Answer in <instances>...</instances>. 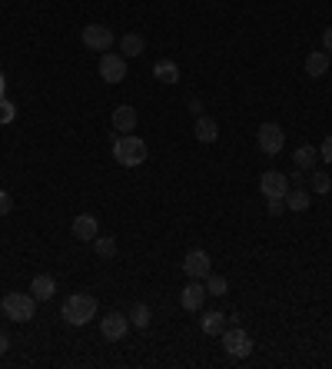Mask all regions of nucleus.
<instances>
[{
  "label": "nucleus",
  "mask_w": 332,
  "mask_h": 369,
  "mask_svg": "<svg viewBox=\"0 0 332 369\" xmlns=\"http://www.w3.org/2000/svg\"><path fill=\"white\" fill-rule=\"evenodd\" d=\"M282 200H286V210H289V213H306V210H309V203H313L309 190H302V186H295V190L289 186V193H286Z\"/></svg>",
  "instance_id": "obj_15"
},
{
  "label": "nucleus",
  "mask_w": 332,
  "mask_h": 369,
  "mask_svg": "<svg viewBox=\"0 0 332 369\" xmlns=\"http://www.w3.org/2000/svg\"><path fill=\"white\" fill-rule=\"evenodd\" d=\"M226 290H229L226 277H220V273H209V277H206V293L209 296H226Z\"/></svg>",
  "instance_id": "obj_24"
},
{
  "label": "nucleus",
  "mask_w": 332,
  "mask_h": 369,
  "mask_svg": "<svg viewBox=\"0 0 332 369\" xmlns=\"http://www.w3.org/2000/svg\"><path fill=\"white\" fill-rule=\"evenodd\" d=\"M7 346H10V339H7V332L0 330V356H3V352H7Z\"/></svg>",
  "instance_id": "obj_31"
},
{
  "label": "nucleus",
  "mask_w": 332,
  "mask_h": 369,
  "mask_svg": "<svg viewBox=\"0 0 332 369\" xmlns=\"http://www.w3.org/2000/svg\"><path fill=\"white\" fill-rule=\"evenodd\" d=\"M153 77L163 80V83H180V67L173 60H156L153 63Z\"/></svg>",
  "instance_id": "obj_17"
},
{
  "label": "nucleus",
  "mask_w": 332,
  "mask_h": 369,
  "mask_svg": "<svg viewBox=\"0 0 332 369\" xmlns=\"http://www.w3.org/2000/svg\"><path fill=\"white\" fill-rule=\"evenodd\" d=\"M226 330V316L222 313H203V332L206 336H222Z\"/></svg>",
  "instance_id": "obj_22"
},
{
  "label": "nucleus",
  "mask_w": 332,
  "mask_h": 369,
  "mask_svg": "<svg viewBox=\"0 0 332 369\" xmlns=\"http://www.w3.org/2000/svg\"><path fill=\"white\" fill-rule=\"evenodd\" d=\"M222 350L229 352V356H236V359H246V356L253 352V339H249V332L240 330V326L222 330Z\"/></svg>",
  "instance_id": "obj_5"
},
{
  "label": "nucleus",
  "mask_w": 332,
  "mask_h": 369,
  "mask_svg": "<svg viewBox=\"0 0 332 369\" xmlns=\"http://www.w3.org/2000/svg\"><path fill=\"white\" fill-rule=\"evenodd\" d=\"M30 293H34V299H37V303H47V299H54V293H56L54 277H47V273L34 277V283H30Z\"/></svg>",
  "instance_id": "obj_16"
},
{
  "label": "nucleus",
  "mask_w": 332,
  "mask_h": 369,
  "mask_svg": "<svg viewBox=\"0 0 332 369\" xmlns=\"http://www.w3.org/2000/svg\"><path fill=\"white\" fill-rule=\"evenodd\" d=\"M200 110H203V103H200V100H189V113H196V117H200Z\"/></svg>",
  "instance_id": "obj_32"
},
{
  "label": "nucleus",
  "mask_w": 332,
  "mask_h": 369,
  "mask_svg": "<svg viewBox=\"0 0 332 369\" xmlns=\"http://www.w3.org/2000/svg\"><path fill=\"white\" fill-rule=\"evenodd\" d=\"M100 237V223H96V217H90V213H80L74 220V240H83V243H93Z\"/></svg>",
  "instance_id": "obj_12"
},
{
  "label": "nucleus",
  "mask_w": 332,
  "mask_h": 369,
  "mask_svg": "<svg viewBox=\"0 0 332 369\" xmlns=\"http://www.w3.org/2000/svg\"><path fill=\"white\" fill-rule=\"evenodd\" d=\"M259 193H262L266 200H282V197L289 193V177L279 173V170H266V173L259 177Z\"/></svg>",
  "instance_id": "obj_4"
},
{
  "label": "nucleus",
  "mask_w": 332,
  "mask_h": 369,
  "mask_svg": "<svg viewBox=\"0 0 332 369\" xmlns=\"http://www.w3.org/2000/svg\"><path fill=\"white\" fill-rule=\"evenodd\" d=\"M322 47H326V54H332V27H326V34H322Z\"/></svg>",
  "instance_id": "obj_30"
},
{
  "label": "nucleus",
  "mask_w": 332,
  "mask_h": 369,
  "mask_svg": "<svg viewBox=\"0 0 332 369\" xmlns=\"http://www.w3.org/2000/svg\"><path fill=\"white\" fill-rule=\"evenodd\" d=\"M113 160L120 166L147 163V143H143L140 137H133V133H123V137L113 140Z\"/></svg>",
  "instance_id": "obj_1"
},
{
  "label": "nucleus",
  "mask_w": 332,
  "mask_h": 369,
  "mask_svg": "<svg viewBox=\"0 0 332 369\" xmlns=\"http://www.w3.org/2000/svg\"><path fill=\"white\" fill-rule=\"evenodd\" d=\"M136 123H140V117H136L133 107H116V110H113V130H116V133H133Z\"/></svg>",
  "instance_id": "obj_14"
},
{
  "label": "nucleus",
  "mask_w": 332,
  "mask_h": 369,
  "mask_svg": "<svg viewBox=\"0 0 332 369\" xmlns=\"http://www.w3.org/2000/svg\"><path fill=\"white\" fill-rule=\"evenodd\" d=\"M315 160H319V150H315V147H309V143H302V147L295 150V157H293L295 170H313V166H315Z\"/></svg>",
  "instance_id": "obj_19"
},
{
  "label": "nucleus",
  "mask_w": 332,
  "mask_h": 369,
  "mask_svg": "<svg viewBox=\"0 0 332 369\" xmlns=\"http://www.w3.org/2000/svg\"><path fill=\"white\" fill-rule=\"evenodd\" d=\"M329 70V54L326 50H315V54L306 57V74L309 77H326Z\"/></svg>",
  "instance_id": "obj_18"
},
{
  "label": "nucleus",
  "mask_w": 332,
  "mask_h": 369,
  "mask_svg": "<svg viewBox=\"0 0 332 369\" xmlns=\"http://www.w3.org/2000/svg\"><path fill=\"white\" fill-rule=\"evenodd\" d=\"M100 77H103L107 83H123V80H127V57L103 54L100 57Z\"/></svg>",
  "instance_id": "obj_7"
},
{
  "label": "nucleus",
  "mask_w": 332,
  "mask_h": 369,
  "mask_svg": "<svg viewBox=\"0 0 332 369\" xmlns=\"http://www.w3.org/2000/svg\"><path fill=\"white\" fill-rule=\"evenodd\" d=\"M93 250H96V257L110 259V257H116V240H113V237H96V240H93Z\"/></svg>",
  "instance_id": "obj_23"
},
{
  "label": "nucleus",
  "mask_w": 332,
  "mask_h": 369,
  "mask_svg": "<svg viewBox=\"0 0 332 369\" xmlns=\"http://www.w3.org/2000/svg\"><path fill=\"white\" fill-rule=\"evenodd\" d=\"M266 210L273 217H279V213H286V200H266Z\"/></svg>",
  "instance_id": "obj_28"
},
{
  "label": "nucleus",
  "mask_w": 332,
  "mask_h": 369,
  "mask_svg": "<svg viewBox=\"0 0 332 369\" xmlns=\"http://www.w3.org/2000/svg\"><path fill=\"white\" fill-rule=\"evenodd\" d=\"M183 270L189 279H206L213 273V263H209V253L206 250H189L183 259Z\"/></svg>",
  "instance_id": "obj_9"
},
{
  "label": "nucleus",
  "mask_w": 332,
  "mask_h": 369,
  "mask_svg": "<svg viewBox=\"0 0 332 369\" xmlns=\"http://www.w3.org/2000/svg\"><path fill=\"white\" fill-rule=\"evenodd\" d=\"M193 137H196L200 143H216V140H220V123H216L213 117H200L196 127H193Z\"/></svg>",
  "instance_id": "obj_13"
},
{
  "label": "nucleus",
  "mask_w": 332,
  "mask_h": 369,
  "mask_svg": "<svg viewBox=\"0 0 332 369\" xmlns=\"http://www.w3.org/2000/svg\"><path fill=\"white\" fill-rule=\"evenodd\" d=\"M147 50V40L140 37V34H127V37L120 40V54L123 57H140Z\"/></svg>",
  "instance_id": "obj_20"
},
{
  "label": "nucleus",
  "mask_w": 332,
  "mask_h": 369,
  "mask_svg": "<svg viewBox=\"0 0 332 369\" xmlns=\"http://www.w3.org/2000/svg\"><path fill=\"white\" fill-rule=\"evenodd\" d=\"M256 143L262 153H269V157H276L279 150L286 147V133H282V127L279 123H262V127L256 130Z\"/></svg>",
  "instance_id": "obj_6"
},
{
  "label": "nucleus",
  "mask_w": 332,
  "mask_h": 369,
  "mask_svg": "<svg viewBox=\"0 0 332 369\" xmlns=\"http://www.w3.org/2000/svg\"><path fill=\"white\" fill-rule=\"evenodd\" d=\"M10 210H14V197L7 190H0V217H7Z\"/></svg>",
  "instance_id": "obj_26"
},
{
  "label": "nucleus",
  "mask_w": 332,
  "mask_h": 369,
  "mask_svg": "<svg viewBox=\"0 0 332 369\" xmlns=\"http://www.w3.org/2000/svg\"><path fill=\"white\" fill-rule=\"evenodd\" d=\"M129 323H133L136 330H147L149 323H153V313H149L147 303H136V306L129 310Z\"/></svg>",
  "instance_id": "obj_21"
},
{
  "label": "nucleus",
  "mask_w": 332,
  "mask_h": 369,
  "mask_svg": "<svg viewBox=\"0 0 332 369\" xmlns=\"http://www.w3.org/2000/svg\"><path fill=\"white\" fill-rule=\"evenodd\" d=\"M93 316H96V299H93L90 293L67 296V303H63V319H67L70 326H87Z\"/></svg>",
  "instance_id": "obj_2"
},
{
  "label": "nucleus",
  "mask_w": 332,
  "mask_h": 369,
  "mask_svg": "<svg viewBox=\"0 0 332 369\" xmlns=\"http://www.w3.org/2000/svg\"><path fill=\"white\" fill-rule=\"evenodd\" d=\"M313 190H315V193H329L332 180L326 177V173H313Z\"/></svg>",
  "instance_id": "obj_25"
},
{
  "label": "nucleus",
  "mask_w": 332,
  "mask_h": 369,
  "mask_svg": "<svg viewBox=\"0 0 332 369\" xmlns=\"http://www.w3.org/2000/svg\"><path fill=\"white\" fill-rule=\"evenodd\" d=\"M206 286H200L196 279H189V286H183V293H180V306H183L186 313H200L206 303Z\"/></svg>",
  "instance_id": "obj_10"
},
{
  "label": "nucleus",
  "mask_w": 332,
  "mask_h": 369,
  "mask_svg": "<svg viewBox=\"0 0 332 369\" xmlns=\"http://www.w3.org/2000/svg\"><path fill=\"white\" fill-rule=\"evenodd\" d=\"M129 330V316L123 313H107L100 319V332H103V339H123Z\"/></svg>",
  "instance_id": "obj_11"
},
{
  "label": "nucleus",
  "mask_w": 332,
  "mask_h": 369,
  "mask_svg": "<svg viewBox=\"0 0 332 369\" xmlns=\"http://www.w3.org/2000/svg\"><path fill=\"white\" fill-rule=\"evenodd\" d=\"M10 117H14V107H10V103H7V100H3V103H0V120H3V123H7V120H10Z\"/></svg>",
  "instance_id": "obj_29"
},
{
  "label": "nucleus",
  "mask_w": 332,
  "mask_h": 369,
  "mask_svg": "<svg viewBox=\"0 0 332 369\" xmlns=\"http://www.w3.org/2000/svg\"><path fill=\"white\" fill-rule=\"evenodd\" d=\"M83 43L96 54H107L113 47V30L103 27V23H90V27H83Z\"/></svg>",
  "instance_id": "obj_8"
},
{
  "label": "nucleus",
  "mask_w": 332,
  "mask_h": 369,
  "mask_svg": "<svg viewBox=\"0 0 332 369\" xmlns=\"http://www.w3.org/2000/svg\"><path fill=\"white\" fill-rule=\"evenodd\" d=\"M319 157H322V160L332 166V137H326V140H322V147H319Z\"/></svg>",
  "instance_id": "obj_27"
},
{
  "label": "nucleus",
  "mask_w": 332,
  "mask_h": 369,
  "mask_svg": "<svg viewBox=\"0 0 332 369\" xmlns=\"http://www.w3.org/2000/svg\"><path fill=\"white\" fill-rule=\"evenodd\" d=\"M3 313L7 319H17V323H27V319H34V310H37V299L27 293H7L3 296Z\"/></svg>",
  "instance_id": "obj_3"
}]
</instances>
